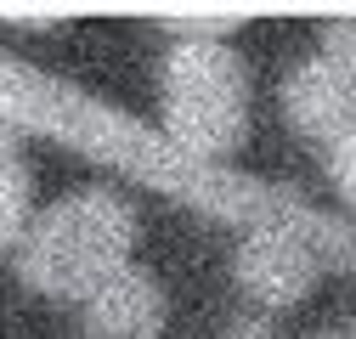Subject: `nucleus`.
Listing matches in <instances>:
<instances>
[{
  "instance_id": "nucleus-6",
  "label": "nucleus",
  "mask_w": 356,
  "mask_h": 339,
  "mask_svg": "<svg viewBox=\"0 0 356 339\" xmlns=\"http://www.w3.org/2000/svg\"><path fill=\"white\" fill-rule=\"evenodd\" d=\"M170 317V300L153 272L124 266L85 300V339H159Z\"/></svg>"
},
{
  "instance_id": "nucleus-10",
  "label": "nucleus",
  "mask_w": 356,
  "mask_h": 339,
  "mask_svg": "<svg viewBox=\"0 0 356 339\" xmlns=\"http://www.w3.org/2000/svg\"><path fill=\"white\" fill-rule=\"evenodd\" d=\"M317 57H328L334 68H345L356 79V17H328L323 23V51Z\"/></svg>"
},
{
  "instance_id": "nucleus-3",
  "label": "nucleus",
  "mask_w": 356,
  "mask_h": 339,
  "mask_svg": "<svg viewBox=\"0 0 356 339\" xmlns=\"http://www.w3.org/2000/svg\"><path fill=\"white\" fill-rule=\"evenodd\" d=\"M164 142L193 158L220 164L249 131V68L227 40H175L164 57Z\"/></svg>"
},
{
  "instance_id": "nucleus-2",
  "label": "nucleus",
  "mask_w": 356,
  "mask_h": 339,
  "mask_svg": "<svg viewBox=\"0 0 356 339\" xmlns=\"http://www.w3.org/2000/svg\"><path fill=\"white\" fill-rule=\"evenodd\" d=\"M136 249V209L113 187H79L23 226L17 277L51 300H91V294L130 266Z\"/></svg>"
},
{
  "instance_id": "nucleus-9",
  "label": "nucleus",
  "mask_w": 356,
  "mask_h": 339,
  "mask_svg": "<svg viewBox=\"0 0 356 339\" xmlns=\"http://www.w3.org/2000/svg\"><path fill=\"white\" fill-rule=\"evenodd\" d=\"M159 23L175 28L181 40H227V34L243 23V12H164Z\"/></svg>"
},
{
  "instance_id": "nucleus-12",
  "label": "nucleus",
  "mask_w": 356,
  "mask_h": 339,
  "mask_svg": "<svg viewBox=\"0 0 356 339\" xmlns=\"http://www.w3.org/2000/svg\"><path fill=\"white\" fill-rule=\"evenodd\" d=\"M350 339H356V333H350Z\"/></svg>"
},
{
  "instance_id": "nucleus-11",
  "label": "nucleus",
  "mask_w": 356,
  "mask_h": 339,
  "mask_svg": "<svg viewBox=\"0 0 356 339\" xmlns=\"http://www.w3.org/2000/svg\"><path fill=\"white\" fill-rule=\"evenodd\" d=\"M227 339H272V328H266V317H238Z\"/></svg>"
},
{
  "instance_id": "nucleus-8",
  "label": "nucleus",
  "mask_w": 356,
  "mask_h": 339,
  "mask_svg": "<svg viewBox=\"0 0 356 339\" xmlns=\"http://www.w3.org/2000/svg\"><path fill=\"white\" fill-rule=\"evenodd\" d=\"M323 158H328V181H334V192L356 209V119L323 147Z\"/></svg>"
},
{
  "instance_id": "nucleus-4",
  "label": "nucleus",
  "mask_w": 356,
  "mask_h": 339,
  "mask_svg": "<svg viewBox=\"0 0 356 339\" xmlns=\"http://www.w3.org/2000/svg\"><path fill=\"white\" fill-rule=\"evenodd\" d=\"M232 277L254 306L277 311V306H294V300H305L317 288L323 249L305 232H289V226H254L232 254Z\"/></svg>"
},
{
  "instance_id": "nucleus-5",
  "label": "nucleus",
  "mask_w": 356,
  "mask_h": 339,
  "mask_svg": "<svg viewBox=\"0 0 356 339\" xmlns=\"http://www.w3.org/2000/svg\"><path fill=\"white\" fill-rule=\"evenodd\" d=\"M283 113H289V124H294L305 142L328 147L345 124L356 119V79L345 68H334L328 57H305L283 79Z\"/></svg>"
},
{
  "instance_id": "nucleus-7",
  "label": "nucleus",
  "mask_w": 356,
  "mask_h": 339,
  "mask_svg": "<svg viewBox=\"0 0 356 339\" xmlns=\"http://www.w3.org/2000/svg\"><path fill=\"white\" fill-rule=\"evenodd\" d=\"M29 198H34V176L29 158L17 153L12 131H0V249H12L29 226Z\"/></svg>"
},
{
  "instance_id": "nucleus-1",
  "label": "nucleus",
  "mask_w": 356,
  "mask_h": 339,
  "mask_svg": "<svg viewBox=\"0 0 356 339\" xmlns=\"http://www.w3.org/2000/svg\"><path fill=\"white\" fill-rule=\"evenodd\" d=\"M0 131H46V136H57L79 153L124 170V176H142L147 187L181 198V204L243 221L249 232L254 226L305 232L323 254H334L339 266L356 272V226L300 204L283 187H266L260 176H238L227 164H193L159 131H147L142 119H130V113H119L97 97H85L79 85H68L57 74H40L29 63H12V57H0Z\"/></svg>"
}]
</instances>
